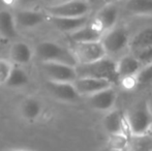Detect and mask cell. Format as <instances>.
<instances>
[{
  "instance_id": "17",
  "label": "cell",
  "mask_w": 152,
  "mask_h": 151,
  "mask_svg": "<svg viewBox=\"0 0 152 151\" xmlns=\"http://www.w3.org/2000/svg\"><path fill=\"white\" fill-rule=\"evenodd\" d=\"M33 52L28 44L24 42H17L10 46V57L16 64H27L31 61Z\"/></svg>"
},
{
  "instance_id": "14",
  "label": "cell",
  "mask_w": 152,
  "mask_h": 151,
  "mask_svg": "<svg viewBox=\"0 0 152 151\" xmlns=\"http://www.w3.org/2000/svg\"><path fill=\"white\" fill-rule=\"evenodd\" d=\"M143 66L144 65L134 54H126L117 61V71L120 79L124 77L137 75Z\"/></svg>"
},
{
  "instance_id": "22",
  "label": "cell",
  "mask_w": 152,
  "mask_h": 151,
  "mask_svg": "<svg viewBox=\"0 0 152 151\" xmlns=\"http://www.w3.org/2000/svg\"><path fill=\"white\" fill-rule=\"evenodd\" d=\"M28 82H29V78L28 75L26 74V71L21 69V67L14 66L6 85L8 87H12V88H20V87L27 85Z\"/></svg>"
},
{
  "instance_id": "8",
  "label": "cell",
  "mask_w": 152,
  "mask_h": 151,
  "mask_svg": "<svg viewBox=\"0 0 152 151\" xmlns=\"http://www.w3.org/2000/svg\"><path fill=\"white\" fill-rule=\"evenodd\" d=\"M104 126L112 137H125L132 135L128 126L126 115H123L119 110H111L104 118Z\"/></svg>"
},
{
  "instance_id": "16",
  "label": "cell",
  "mask_w": 152,
  "mask_h": 151,
  "mask_svg": "<svg viewBox=\"0 0 152 151\" xmlns=\"http://www.w3.org/2000/svg\"><path fill=\"white\" fill-rule=\"evenodd\" d=\"M17 26H20L22 28H34V27L40 25L45 21L44 14L36 10L31 9H22L19 10L15 15Z\"/></svg>"
},
{
  "instance_id": "13",
  "label": "cell",
  "mask_w": 152,
  "mask_h": 151,
  "mask_svg": "<svg viewBox=\"0 0 152 151\" xmlns=\"http://www.w3.org/2000/svg\"><path fill=\"white\" fill-rule=\"evenodd\" d=\"M50 22L57 30L61 32L72 33L88 24V16L79 18H64V17L49 16Z\"/></svg>"
},
{
  "instance_id": "21",
  "label": "cell",
  "mask_w": 152,
  "mask_h": 151,
  "mask_svg": "<svg viewBox=\"0 0 152 151\" xmlns=\"http://www.w3.org/2000/svg\"><path fill=\"white\" fill-rule=\"evenodd\" d=\"M124 9L127 14L132 16H151L152 0H127L124 4Z\"/></svg>"
},
{
  "instance_id": "7",
  "label": "cell",
  "mask_w": 152,
  "mask_h": 151,
  "mask_svg": "<svg viewBox=\"0 0 152 151\" xmlns=\"http://www.w3.org/2000/svg\"><path fill=\"white\" fill-rule=\"evenodd\" d=\"M42 69L48 81L74 83L78 79L76 66L59 62H42Z\"/></svg>"
},
{
  "instance_id": "11",
  "label": "cell",
  "mask_w": 152,
  "mask_h": 151,
  "mask_svg": "<svg viewBox=\"0 0 152 151\" xmlns=\"http://www.w3.org/2000/svg\"><path fill=\"white\" fill-rule=\"evenodd\" d=\"M116 101L117 91L113 86L88 96L90 107L98 111H111L116 104Z\"/></svg>"
},
{
  "instance_id": "3",
  "label": "cell",
  "mask_w": 152,
  "mask_h": 151,
  "mask_svg": "<svg viewBox=\"0 0 152 151\" xmlns=\"http://www.w3.org/2000/svg\"><path fill=\"white\" fill-rule=\"evenodd\" d=\"M126 119L132 136L147 135L152 128V112L147 99L134 104L128 111Z\"/></svg>"
},
{
  "instance_id": "19",
  "label": "cell",
  "mask_w": 152,
  "mask_h": 151,
  "mask_svg": "<svg viewBox=\"0 0 152 151\" xmlns=\"http://www.w3.org/2000/svg\"><path fill=\"white\" fill-rule=\"evenodd\" d=\"M150 47H152V26L141 29L130 38L129 49L134 53Z\"/></svg>"
},
{
  "instance_id": "29",
  "label": "cell",
  "mask_w": 152,
  "mask_h": 151,
  "mask_svg": "<svg viewBox=\"0 0 152 151\" xmlns=\"http://www.w3.org/2000/svg\"><path fill=\"white\" fill-rule=\"evenodd\" d=\"M147 101H148L149 108H150V110H151V112H152V91H151L150 95H149V97L147 98Z\"/></svg>"
},
{
  "instance_id": "30",
  "label": "cell",
  "mask_w": 152,
  "mask_h": 151,
  "mask_svg": "<svg viewBox=\"0 0 152 151\" xmlns=\"http://www.w3.org/2000/svg\"><path fill=\"white\" fill-rule=\"evenodd\" d=\"M118 0H104V2L106 4H109V3H116Z\"/></svg>"
},
{
  "instance_id": "28",
  "label": "cell",
  "mask_w": 152,
  "mask_h": 151,
  "mask_svg": "<svg viewBox=\"0 0 152 151\" xmlns=\"http://www.w3.org/2000/svg\"><path fill=\"white\" fill-rule=\"evenodd\" d=\"M15 1L19 2L22 5H31V4H34L38 1V0H15Z\"/></svg>"
},
{
  "instance_id": "33",
  "label": "cell",
  "mask_w": 152,
  "mask_h": 151,
  "mask_svg": "<svg viewBox=\"0 0 152 151\" xmlns=\"http://www.w3.org/2000/svg\"><path fill=\"white\" fill-rule=\"evenodd\" d=\"M0 51H1V42H0Z\"/></svg>"
},
{
  "instance_id": "24",
  "label": "cell",
  "mask_w": 152,
  "mask_h": 151,
  "mask_svg": "<svg viewBox=\"0 0 152 151\" xmlns=\"http://www.w3.org/2000/svg\"><path fill=\"white\" fill-rule=\"evenodd\" d=\"M139 87L148 86L152 83V63L144 65L140 71L137 74Z\"/></svg>"
},
{
  "instance_id": "2",
  "label": "cell",
  "mask_w": 152,
  "mask_h": 151,
  "mask_svg": "<svg viewBox=\"0 0 152 151\" xmlns=\"http://www.w3.org/2000/svg\"><path fill=\"white\" fill-rule=\"evenodd\" d=\"M35 54L42 62H59L77 66L78 61L72 50L58 42L45 40L36 46Z\"/></svg>"
},
{
  "instance_id": "15",
  "label": "cell",
  "mask_w": 152,
  "mask_h": 151,
  "mask_svg": "<svg viewBox=\"0 0 152 151\" xmlns=\"http://www.w3.org/2000/svg\"><path fill=\"white\" fill-rule=\"evenodd\" d=\"M104 33L98 29L93 23H88L79 30L70 33V39L75 42H88L102 40Z\"/></svg>"
},
{
  "instance_id": "20",
  "label": "cell",
  "mask_w": 152,
  "mask_h": 151,
  "mask_svg": "<svg viewBox=\"0 0 152 151\" xmlns=\"http://www.w3.org/2000/svg\"><path fill=\"white\" fill-rule=\"evenodd\" d=\"M17 35L15 16L8 10H0V37L12 39Z\"/></svg>"
},
{
  "instance_id": "12",
  "label": "cell",
  "mask_w": 152,
  "mask_h": 151,
  "mask_svg": "<svg viewBox=\"0 0 152 151\" xmlns=\"http://www.w3.org/2000/svg\"><path fill=\"white\" fill-rule=\"evenodd\" d=\"M77 91L80 95L90 96L99 91L112 87L113 85L106 80H99L94 78H78L74 82Z\"/></svg>"
},
{
  "instance_id": "10",
  "label": "cell",
  "mask_w": 152,
  "mask_h": 151,
  "mask_svg": "<svg viewBox=\"0 0 152 151\" xmlns=\"http://www.w3.org/2000/svg\"><path fill=\"white\" fill-rule=\"evenodd\" d=\"M47 89L55 98L62 101H66V103L78 101L81 96L78 91H77L74 83L48 81Z\"/></svg>"
},
{
  "instance_id": "31",
  "label": "cell",
  "mask_w": 152,
  "mask_h": 151,
  "mask_svg": "<svg viewBox=\"0 0 152 151\" xmlns=\"http://www.w3.org/2000/svg\"><path fill=\"white\" fill-rule=\"evenodd\" d=\"M44 1L48 2V3H54V4H55V2L59 1V0H44Z\"/></svg>"
},
{
  "instance_id": "6",
  "label": "cell",
  "mask_w": 152,
  "mask_h": 151,
  "mask_svg": "<svg viewBox=\"0 0 152 151\" xmlns=\"http://www.w3.org/2000/svg\"><path fill=\"white\" fill-rule=\"evenodd\" d=\"M130 35L128 30L123 26H115L104 34L102 42L108 55H117L129 48Z\"/></svg>"
},
{
  "instance_id": "25",
  "label": "cell",
  "mask_w": 152,
  "mask_h": 151,
  "mask_svg": "<svg viewBox=\"0 0 152 151\" xmlns=\"http://www.w3.org/2000/svg\"><path fill=\"white\" fill-rule=\"evenodd\" d=\"M12 69L14 66L10 61L6 59H0V85H6Z\"/></svg>"
},
{
  "instance_id": "26",
  "label": "cell",
  "mask_w": 152,
  "mask_h": 151,
  "mask_svg": "<svg viewBox=\"0 0 152 151\" xmlns=\"http://www.w3.org/2000/svg\"><path fill=\"white\" fill-rule=\"evenodd\" d=\"M119 84H120V86L125 91H132V90H134V89L139 88L137 75L121 78L120 81H119Z\"/></svg>"
},
{
  "instance_id": "23",
  "label": "cell",
  "mask_w": 152,
  "mask_h": 151,
  "mask_svg": "<svg viewBox=\"0 0 152 151\" xmlns=\"http://www.w3.org/2000/svg\"><path fill=\"white\" fill-rule=\"evenodd\" d=\"M132 151H152V135L134 136Z\"/></svg>"
},
{
  "instance_id": "18",
  "label": "cell",
  "mask_w": 152,
  "mask_h": 151,
  "mask_svg": "<svg viewBox=\"0 0 152 151\" xmlns=\"http://www.w3.org/2000/svg\"><path fill=\"white\" fill-rule=\"evenodd\" d=\"M42 105L36 97L29 96L22 101L20 106V113L24 119L34 121L42 115Z\"/></svg>"
},
{
  "instance_id": "1",
  "label": "cell",
  "mask_w": 152,
  "mask_h": 151,
  "mask_svg": "<svg viewBox=\"0 0 152 151\" xmlns=\"http://www.w3.org/2000/svg\"><path fill=\"white\" fill-rule=\"evenodd\" d=\"M78 78H94L106 80L112 85L119 83L117 62L110 58L100 59L88 64H78L76 66Z\"/></svg>"
},
{
  "instance_id": "9",
  "label": "cell",
  "mask_w": 152,
  "mask_h": 151,
  "mask_svg": "<svg viewBox=\"0 0 152 151\" xmlns=\"http://www.w3.org/2000/svg\"><path fill=\"white\" fill-rule=\"evenodd\" d=\"M118 18L119 7L116 3H109L98 10L92 23L102 32L106 33L116 26Z\"/></svg>"
},
{
  "instance_id": "5",
  "label": "cell",
  "mask_w": 152,
  "mask_h": 151,
  "mask_svg": "<svg viewBox=\"0 0 152 151\" xmlns=\"http://www.w3.org/2000/svg\"><path fill=\"white\" fill-rule=\"evenodd\" d=\"M78 64H88L107 57V51L102 40L88 42H75L72 48Z\"/></svg>"
},
{
  "instance_id": "4",
  "label": "cell",
  "mask_w": 152,
  "mask_h": 151,
  "mask_svg": "<svg viewBox=\"0 0 152 151\" xmlns=\"http://www.w3.org/2000/svg\"><path fill=\"white\" fill-rule=\"evenodd\" d=\"M90 12V4L87 0H66L52 4L47 8V14L52 17L79 18L86 17Z\"/></svg>"
},
{
  "instance_id": "27",
  "label": "cell",
  "mask_w": 152,
  "mask_h": 151,
  "mask_svg": "<svg viewBox=\"0 0 152 151\" xmlns=\"http://www.w3.org/2000/svg\"><path fill=\"white\" fill-rule=\"evenodd\" d=\"M134 55L140 60V62L143 65H147L152 63V47L144 49V50H141L137 53H134Z\"/></svg>"
},
{
  "instance_id": "32",
  "label": "cell",
  "mask_w": 152,
  "mask_h": 151,
  "mask_svg": "<svg viewBox=\"0 0 152 151\" xmlns=\"http://www.w3.org/2000/svg\"><path fill=\"white\" fill-rule=\"evenodd\" d=\"M3 151H26V150H22V149H6Z\"/></svg>"
}]
</instances>
